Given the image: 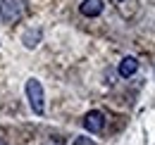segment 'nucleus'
I'll use <instances>...</instances> for the list:
<instances>
[{"label":"nucleus","mask_w":155,"mask_h":145,"mask_svg":"<svg viewBox=\"0 0 155 145\" xmlns=\"http://www.w3.org/2000/svg\"><path fill=\"white\" fill-rule=\"evenodd\" d=\"M24 91H26V100H29V105L34 109V114H43L45 112V93H43V86H41L38 79H29L26 81V86H24Z\"/></svg>","instance_id":"1"},{"label":"nucleus","mask_w":155,"mask_h":145,"mask_svg":"<svg viewBox=\"0 0 155 145\" xmlns=\"http://www.w3.org/2000/svg\"><path fill=\"white\" fill-rule=\"evenodd\" d=\"M24 14V0H0V17L5 24H15Z\"/></svg>","instance_id":"2"},{"label":"nucleus","mask_w":155,"mask_h":145,"mask_svg":"<svg viewBox=\"0 0 155 145\" xmlns=\"http://www.w3.org/2000/svg\"><path fill=\"white\" fill-rule=\"evenodd\" d=\"M84 128L91 131V133H100V131L105 128V114H103L100 109L86 112V117H84Z\"/></svg>","instance_id":"3"},{"label":"nucleus","mask_w":155,"mask_h":145,"mask_svg":"<svg viewBox=\"0 0 155 145\" xmlns=\"http://www.w3.org/2000/svg\"><path fill=\"white\" fill-rule=\"evenodd\" d=\"M79 10H81L84 17H98V14H103L105 2H103V0H84V2L79 5Z\"/></svg>","instance_id":"4"},{"label":"nucleus","mask_w":155,"mask_h":145,"mask_svg":"<svg viewBox=\"0 0 155 145\" xmlns=\"http://www.w3.org/2000/svg\"><path fill=\"white\" fill-rule=\"evenodd\" d=\"M136 72H138V60H136V57H124V60L119 62V76L129 79V76H134Z\"/></svg>","instance_id":"5"},{"label":"nucleus","mask_w":155,"mask_h":145,"mask_svg":"<svg viewBox=\"0 0 155 145\" xmlns=\"http://www.w3.org/2000/svg\"><path fill=\"white\" fill-rule=\"evenodd\" d=\"M38 31H36V34H24V45H26V48H36V40H38Z\"/></svg>","instance_id":"6"},{"label":"nucleus","mask_w":155,"mask_h":145,"mask_svg":"<svg viewBox=\"0 0 155 145\" xmlns=\"http://www.w3.org/2000/svg\"><path fill=\"white\" fill-rule=\"evenodd\" d=\"M72 145H96L91 138H86V136H79V138H74V143Z\"/></svg>","instance_id":"7"},{"label":"nucleus","mask_w":155,"mask_h":145,"mask_svg":"<svg viewBox=\"0 0 155 145\" xmlns=\"http://www.w3.org/2000/svg\"><path fill=\"white\" fill-rule=\"evenodd\" d=\"M0 145H5V143H0Z\"/></svg>","instance_id":"8"}]
</instances>
